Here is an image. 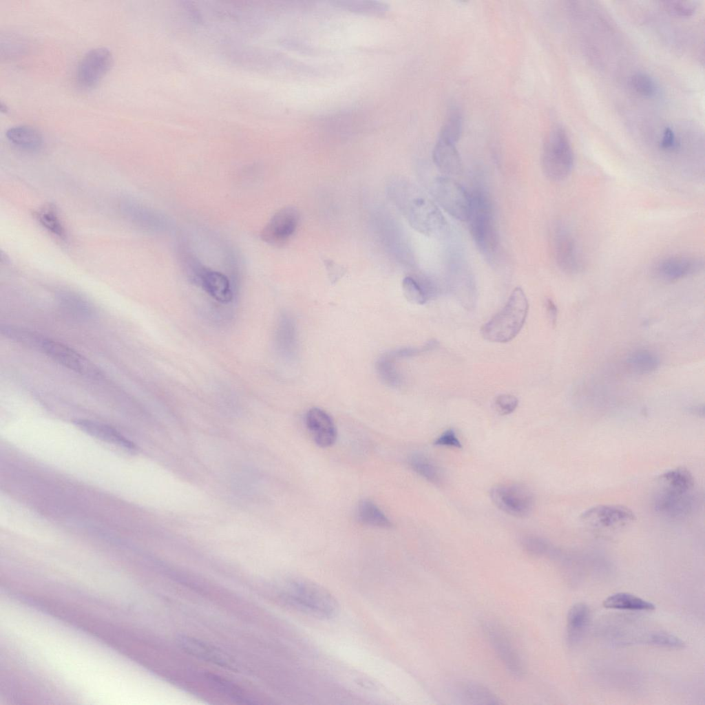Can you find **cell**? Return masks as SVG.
I'll list each match as a JSON object with an SVG mask.
<instances>
[{
	"instance_id": "8fae6325",
	"label": "cell",
	"mask_w": 705,
	"mask_h": 705,
	"mask_svg": "<svg viewBox=\"0 0 705 705\" xmlns=\"http://www.w3.org/2000/svg\"><path fill=\"white\" fill-rule=\"evenodd\" d=\"M112 63V54L106 48H96L87 52L77 66L76 78L78 86L83 89L95 87L109 72Z\"/></svg>"
},
{
	"instance_id": "f35d334b",
	"label": "cell",
	"mask_w": 705,
	"mask_h": 705,
	"mask_svg": "<svg viewBox=\"0 0 705 705\" xmlns=\"http://www.w3.org/2000/svg\"><path fill=\"white\" fill-rule=\"evenodd\" d=\"M518 405V399L509 394H500L494 399V407L496 411L502 415L512 413L516 409Z\"/></svg>"
},
{
	"instance_id": "603a6c76",
	"label": "cell",
	"mask_w": 705,
	"mask_h": 705,
	"mask_svg": "<svg viewBox=\"0 0 705 705\" xmlns=\"http://www.w3.org/2000/svg\"><path fill=\"white\" fill-rule=\"evenodd\" d=\"M6 136L14 146L27 151H38L43 145L40 131L29 125L13 126L6 131Z\"/></svg>"
},
{
	"instance_id": "b9f144b4",
	"label": "cell",
	"mask_w": 705,
	"mask_h": 705,
	"mask_svg": "<svg viewBox=\"0 0 705 705\" xmlns=\"http://www.w3.org/2000/svg\"><path fill=\"white\" fill-rule=\"evenodd\" d=\"M660 147L665 150L673 149L676 147V140L674 132L670 127H666L663 131L660 141Z\"/></svg>"
},
{
	"instance_id": "ba28073f",
	"label": "cell",
	"mask_w": 705,
	"mask_h": 705,
	"mask_svg": "<svg viewBox=\"0 0 705 705\" xmlns=\"http://www.w3.org/2000/svg\"><path fill=\"white\" fill-rule=\"evenodd\" d=\"M580 520L594 534L607 537L631 525L635 520V515L624 505H598L583 512Z\"/></svg>"
},
{
	"instance_id": "cb8c5ba5",
	"label": "cell",
	"mask_w": 705,
	"mask_h": 705,
	"mask_svg": "<svg viewBox=\"0 0 705 705\" xmlns=\"http://www.w3.org/2000/svg\"><path fill=\"white\" fill-rule=\"evenodd\" d=\"M402 290L409 302L417 304L426 303L436 293L434 286L429 280L410 275L403 278Z\"/></svg>"
},
{
	"instance_id": "d590c367",
	"label": "cell",
	"mask_w": 705,
	"mask_h": 705,
	"mask_svg": "<svg viewBox=\"0 0 705 705\" xmlns=\"http://www.w3.org/2000/svg\"><path fill=\"white\" fill-rule=\"evenodd\" d=\"M207 678L218 690L228 695L233 699L238 700L239 702L249 703L248 702L249 698H248L245 694L233 683L213 674L208 675Z\"/></svg>"
},
{
	"instance_id": "74e56055",
	"label": "cell",
	"mask_w": 705,
	"mask_h": 705,
	"mask_svg": "<svg viewBox=\"0 0 705 705\" xmlns=\"http://www.w3.org/2000/svg\"><path fill=\"white\" fill-rule=\"evenodd\" d=\"M664 6L671 14L678 17L691 16L696 9L695 2L691 1H666Z\"/></svg>"
},
{
	"instance_id": "ffe728a7",
	"label": "cell",
	"mask_w": 705,
	"mask_h": 705,
	"mask_svg": "<svg viewBox=\"0 0 705 705\" xmlns=\"http://www.w3.org/2000/svg\"><path fill=\"white\" fill-rule=\"evenodd\" d=\"M74 423L87 434L98 439L117 445L128 450L136 449L133 442L108 425L86 419H78L74 421Z\"/></svg>"
},
{
	"instance_id": "4fadbf2b",
	"label": "cell",
	"mask_w": 705,
	"mask_h": 705,
	"mask_svg": "<svg viewBox=\"0 0 705 705\" xmlns=\"http://www.w3.org/2000/svg\"><path fill=\"white\" fill-rule=\"evenodd\" d=\"M188 273L194 283L216 301L222 304L232 301L233 293L230 282L223 273L210 270L196 261L189 266Z\"/></svg>"
},
{
	"instance_id": "9a60e30c",
	"label": "cell",
	"mask_w": 705,
	"mask_h": 705,
	"mask_svg": "<svg viewBox=\"0 0 705 705\" xmlns=\"http://www.w3.org/2000/svg\"><path fill=\"white\" fill-rule=\"evenodd\" d=\"M483 630L496 655L507 671L514 677L525 673L523 660L504 631L497 625L485 622Z\"/></svg>"
},
{
	"instance_id": "d6986e66",
	"label": "cell",
	"mask_w": 705,
	"mask_h": 705,
	"mask_svg": "<svg viewBox=\"0 0 705 705\" xmlns=\"http://www.w3.org/2000/svg\"><path fill=\"white\" fill-rule=\"evenodd\" d=\"M456 143L438 137L432 151V159L437 169L445 176H456L463 170Z\"/></svg>"
},
{
	"instance_id": "f546056e",
	"label": "cell",
	"mask_w": 705,
	"mask_h": 705,
	"mask_svg": "<svg viewBox=\"0 0 705 705\" xmlns=\"http://www.w3.org/2000/svg\"><path fill=\"white\" fill-rule=\"evenodd\" d=\"M276 337L280 350L287 356L293 355L296 348L297 340L295 326L291 318L284 316L280 319Z\"/></svg>"
},
{
	"instance_id": "7c38bea8",
	"label": "cell",
	"mask_w": 705,
	"mask_h": 705,
	"mask_svg": "<svg viewBox=\"0 0 705 705\" xmlns=\"http://www.w3.org/2000/svg\"><path fill=\"white\" fill-rule=\"evenodd\" d=\"M551 243L556 262L563 271L576 273L580 271L582 262L577 244L566 227L559 224L553 228Z\"/></svg>"
},
{
	"instance_id": "ee69618b",
	"label": "cell",
	"mask_w": 705,
	"mask_h": 705,
	"mask_svg": "<svg viewBox=\"0 0 705 705\" xmlns=\"http://www.w3.org/2000/svg\"><path fill=\"white\" fill-rule=\"evenodd\" d=\"M689 412L695 415H703L704 414V406L702 405H695L689 408Z\"/></svg>"
},
{
	"instance_id": "e575fe53",
	"label": "cell",
	"mask_w": 705,
	"mask_h": 705,
	"mask_svg": "<svg viewBox=\"0 0 705 705\" xmlns=\"http://www.w3.org/2000/svg\"><path fill=\"white\" fill-rule=\"evenodd\" d=\"M645 640L649 644L670 649H680L685 646L684 642L680 638L664 631L652 632Z\"/></svg>"
},
{
	"instance_id": "83f0119b",
	"label": "cell",
	"mask_w": 705,
	"mask_h": 705,
	"mask_svg": "<svg viewBox=\"0 0 705 705\" xmlns=\"http://www.w3.org/2000/svg\"><path fill=\"white\" fill-rule=\"evenodd\" d=\"M58 302L66 313L77 318H89L93 314L90 304L79 295L71 291H61Z\"/></svg>"
},
{
	"instance_id": "e0dca14e",
	"label": "cell",
	"mask_w": 705,
	"mask_h": 705,
	"mask_svg": "<svg viewBox=\"0 0 705 705\" xmlns=\"http://www.w3.org/2000/svg\"><path fill=\"white\" fill-rule=\"evenodd\" d=\"M704 263L698 258L672 256L660 261L655 273L662 280L673 282L700 271Z\"/></svg>"
},
{
	"instance_id": "5bb4252c",
	"label": "cell",
	"mask_w": 705,
	"mask_h": 705,
	"mask_svg": "<svg viewBox=\"0 0 705 705\" xmlns=\"http://www.w3.org/2000/svg\"><path fill=\"white\" fill-rule=\"evenodd\" d=\"M299 221V212L293 206L279 209L265 225L261 238L274 246L283 245L295 233Z\"/></svg>"
},
{
	"instance_id": "836d02e7",
	"label": "cell",
	"mask_w": 705,
	"mask_h": 705,
	"mask_svg": "<svg viewBox=\"0 0 705 705\" xmlns=\"http://www.w3.org/2000/svg\"><path fill=\"white\" fill-rule=\"evenodd\" d=\"M520 545L527 553L534 556H552L554 551L544 538L534 535L522 537Z\"/></svg>"
},
{
	"instance_id": "4dcf8cb0",
	"label": "cell",
	"mask_w": 705,
	"mask_h": 705,
	"mask_svg": "<svg viewBox=\"0 0 705 705\" xmlns=\"http://www.w3.org/2000/svg\"><path fill=\"white\" fill-rule=\"evenodd\" d=\"M463 118L456 108L450 110L438 137L457 143L463 131Z\"/></svg>"
},
{
	"instance_id": "52a82bcc",
	"label": "cell",
	"mask_w": 705,
	"mask_h": 705,
	"mask_svg": "<svg viewBox=\"0 0 705 705\" xmlns=\"http://www.w3.org/2000/svg\"><path fill=\"white\" fill-rule=\"evenodd\" d=\"M574 165L572 148L565 129L554 126L544 142L541 154V167L545 176L554 181L565 179Z\"/></svg>"
},
{
	"instance_id": "f1b7e54d",
	"label": "cell",
	"mask_w": 705,
	"mask_h": 705,
	"mask_svg": "<svg viewBox=\"0 0 705 705\" xmlns=\"http://www.w3.org/2000/svg\"><path fill=\"white\" fill-rule=\"evenodd\" d=\"M358 520L364 525L389 528L392 524L383 512L371 501L362 500L357 507Z\"/></svg>"
},
{
	"instance_id": "7a4b0ae2",
	"label": "cell",
	"mask_w": 705,
	"mask_h": 705,
	"mask_svg": "<svg viewBox=\"0 0 705 705\" xmlns=\"http://www.w3.org/2000/svg\"><path fill=\"white\" fill-rule=\"evenodd\" d=\"M397 203L410 226L421 234L439 238L448 224L437 205L419 189L406 182L393 184Z\"/></svg>"
},
{
	"instance_id": "60d3db41",
	"label": "cell",
	"mask_w": 705,
	"mask_h": 705,
	"mask_svg": "<svg viewBox=\"0 0 705 705\" xmlns=\"http://www.w3.org/2000/svg\"><path fill=\"white\" fill-rule=\"evenodd\" d=\"M324 263L331 281L335 282L346 272V269L330 260H324Z\"/></svg>"
},
{
	"instance_id": "8992f818",
	"label": "cell",
	"mask_w": 705,
	"mask_h": 705,
	"mask_svg": "<svg viewBox=\"0 0 705 705\" xmlns=\"http://www.w3.org/2000/svg\"><path fill=\"white\" fill-rule=\"evenodd\" d=\"M18 343L36 349L56 363L81 375L95 377L97 368L73 348L40 334L21 328L17 337Z\"/></svg>"
},
{
	"instance_id": "30bf717a",
	"label": "cell",
	"mask_w": 705,
	"mask_h": 705,
	"mask_svg": "<svg viewBox=\"0 0 705 705\" xmlns=\"http://www.w3.org/2000/svg\"><path fill=\"white\" fill-rule=\"evenodd\" d=\"M494 504L503 512L518 518L529 516L534 508V494L519 483L498 484L490 492Z\"/></svg>"
},
{
	"instance_id": "8d00e7d4",
	"label": "cell",
	"mask_w": 705,
	"mask_h": 705,
	"mask_svg": "<svg viewBox=\"0 0 705 705\" xmlns=\"http://www.w3.org/2000/svg\"><path fill=\"white\" fill-rule=\"evenodd\" d=\"M630 83L634 91L643 96L651 97L656 93L654 81L646 74H635L632 76Z\"/></svg>"
},
{
	"instance_id": "6da1fadb",
	"label": "cell",
	"mask_w": 705,
	"mask_h": 705,
	"mask_svg": "<svg viewBox=\"0 0 705 705\" xmlns=\"http://www.w3.org/2000/svg\"><path fill=\"white\" fill-rule=\"evenodd\" d=\"M695 483L692 474L679 467L664 472L656 480L653 494V509L669 519H682L693 510Z\"/></svg>"
},
{
	"instance_id": "44dd1931",
	"label": "cell",
	"mask_w": 705,
	"mask_h": 705,
	"mask_svg": "<svg viewBox=\"0 0 705 705\" xmlns=\"http://www.w3.org/2000/svg\"><path fill=\"white\" fill-rule=\"evenodd\" d=\"M591 620V611L584 602L574 604L567 616V640L569 644L578 643L587 630Z\"/></svg>"
},
{
	"instance_id": "ab89813d",
	"label": "cell",
	"mask_w": 705,
	"mask_h": 705,
	"mask_svg": "<svg viewBox=\"0 0 705 705\" xmlns=\"http://www.w3.org/2000/svg\"><path fill=\"white\" fill-rule=\"evenodd\" d=\"M434 445L439 446H446L461 449L462 444L459 440L453 429H448L444 431L434 441Z\"/></svg>"
},
{
	"instance_id": "d6a6232c",
	"label": "cell",
	"mask_w": 705,
	"mask_h": 705,
	"mask_svg": "<svg viewBox=\"0 0 705 705\" xmlns=\"http://www.w3.org/2000/svg\"><path fill=\"white\" fill-rule=\"evenodd\" d=\"M395 359L388 353L381 357L377 362V372L382 381L388 386H397L401 382V377L397 370Z\"/></svg>"
},
{
	"instance_id": "7402d4cb",
	"label": "cell",
	"mask_w": 705,
	"mask_h": 705,
	"mask_svg": "<svg viewBox=\"0 0 705 705\" xmlns=\"http://www.w3.org/2000/svg\"><path fill=\"white\" fill-rule=\"evenodd\" d=\"M456 697L464 704H498V697L487 687L472 682H461L454 686Z\"/></svg>"
},
{
	"instance_id": "d4e9b609",
	"label": "cell",
	"mask_w": 705,
	"mask_h": 705,
	"mask_svg": "<svg viewBox=\"0 0 705 705\" xmlns=\"http://www.w3.org/2000/svg\"><path fill=\"white\" fill-rule=\"evenodd\" d=\"M603 607L607 609L651 611L655 609V604L629 593L619 592L605 598Z\"/></svg>"
},
{
	"instance_id": "4316f807",
	"label": "cell",
	"mask_w": 705,
	"mask_h": 705,
	"mask_svg": "<svg viewBox=\"0 0 705 705\" xmlns=\"http://www.w3.org/2000/svg\"><path fill=\"white\" fill-rule=\"evenodd\" d=\"M412 469L428 481L441 485L444 480L442 469L423 454H414L409 459Z\"/></svg>"
},
{
	"instance_id": "5b68a950",
	"label": "cell",
	"mask_w": 705,
	"mask_h": 705,
	"mask_svg": "<svg viewBox=\"0 0 705 705\" xmlns=\"http://www.w3.org/2000/svg\"><path fill=\"white\" fill-rule=\"evenodd\" d=\"M470 197L471 206L467 222L471 236L483 255L492 256L498 249V235L491 199L481 189L473 191Z\"/></svg>"
},
{
	"instance_id": "484cf974",
	"label": "cell",
	"mask_w": 705,
	"mask_h": 705,
	"mask_svg": "<svg viewBox=\"0 0 705 705\" xmlns=\"http://www.w3.org/2000/svg\"><path fill=\"white\" fill-rule=\"evenodd\" d=\"M628 368L638 375H647L655 371L660 365L658 355L648 349H638L626 359Z\"/></svg>"
},
{
	"instance_id": "9c48e42d",
	"label": "cell",
	"mask_w": 705,
	"mask_h": 705,
	"mask_svg": "<svg viewBox=\"0 0 705 705\" xmlns=\"http://www.w3.org/2000/svg\"><path fill=\"white\" fill-rule=\"evenodd\" d=\"M431 193L436 202L452 217L467 222L471 206L470 193L449 176L436 178Z\"/></svg>"
},
{
	"instance_id": "7bdbcfd3",
	"label": "cell",
	"mask_w": 705,
	"mask_h": 705,
	"mask_svg": "<svg viewBox=\"0 0 705 705\" xmlns=\"http://www.w3.org/2000/svg\"><path fill=\"white\" fill-rule=\"evenodd\" d=\"M545 307L548 317L552 324H555L558 317V308L554 302L549 298L545 301Z\"/></svg>"
},
{
	"instance_id": "3957f363",
	"label": "cell",
	"mask_w": 705,
	"mask_h": 705,
	"mask_svg": "<svg viewBox=\"0 0 705 705\" xmlns=\"http://www.w3.org/2000/svg\"><path fill=\"white\" fill-rule=\"evenodd\" d=\"M281 591L286 602L307 615L330 619L339 611L335 598L324 587L307 578L289 580Z\"/></svg>"
},
{
	"instance_id": "277c9868",
	"label": "cell",
	"mask_w": 705,
	"mask_h": 705,
	"mask_svg": "<svg viewBox=\"0 0 705 705\" xmlns=\"http://www.w3.org/2000/svg\"><path fill=\"white\" fill-rule=\"evenodd\" d=\"M528 309L524 291L520 287L515 288L503 308L481 328L483 337L492 342L511 341L523 326Z\"/></svg>"
},
{
	"instance_id": "ac0fdd59",
	"label": "cell",
	"mask_w": 705,
	"mask_h": 705,
	"mask_svg": "<svg viewBox=\"0 0 705 705\" xmlns=\"http://www.w3.org/2000/svg\"><path fill=\"white\" fill-rule=\"evenodd\" d=\"M306 425L314 441L322 448L333 445L337 430L330 416L319 408H311L306 415Z\"/></svg>"
},
{
	"instance_id": "1f68e13d",
	"label": "cell",
	"mask_w": 705,
	"mask_h": 705,
	"mask_svg": "<svg viewBox=\"0 0 705 705\" xmlns=\"http://www.w3.org/2000/svg\"><path fill=\"white\" fill-rule=\"evenodd\" d=\"M36 218L40 224L52 234L62 240L66 238L65 228L54 207H44L37 212Z\"/></svg>"
},
{
	"instance_id": "f6af8a7d",
	"label": "cell",
	"mask_w": 705,
	"mask_h": 705,
	"mask_svg": "<svg viewBox=\"0 0 705 705\" xmlns=\"http://www.w3.org/2000/svg\"><path fill=\"white\" fill-rule=\"evenodd\" d=\"M0 108L2 112L7 113L8 111V107L3 102H1Z\"/></svg>"
},
{
	"instance_id": "2e32d148",
	"label": "cell",
	"mask_w": 705,
	"mask_h": 705,
	"mask_svg": "<svg viewBox=\"0 0 705 705\" xmlns=\"http://www.w3.org/2000/svg\"><path fill=\"white\" fill-rule=\"evenodd\" d=\"M176 641L180 649L192 656L227 669L235 670L233 660L211 644L185 635H178Z\"/></svg>"
}]
</instances>
